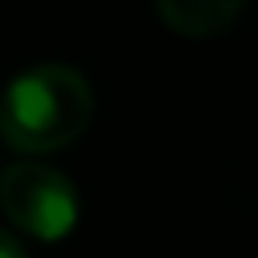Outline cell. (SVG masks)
Masks as SVG:
<instances>
[{
  "mask_svg": "<svg viewBox=\"0 0 258 258\" xmlns=\"http://www.w3.org/2000/svg\"><path fill=\"white\" fill-rule=\"evenodd\" d=\"M153 8H157L165 28L206 40V36L226 32L242 16L246 0H153Z\"/></svg>",
  "mask_w": 258,
  "mask_h": 258,
  "instance_id": "3",
  "label": "cell"
},
{
  "mask_svg": "<svg viewBox=\"0 0 258 258\" xmlns=\"http://www.w3.org/2000/svg\"><path fill=\"white\" fill-rule=\"evenodd\" d=\"M93 121V85L73 64H36L0 89V137L16 153H56Z\"/></svg>",
  "mask_w": 258,
  "mask_h": 258,
  "instance_id": "1",
  "label": "cell"
},
{
  "mask_svg": "<svg viewBox=\"0 0 258 258\" xmlns=\"http://www.w3.org/2000/svg\"><path fill=\"white\" fill-rule=\"evenodd\" d=\"M0 258H32V254H28V246H24L12 230L0 226Z\"/></svg>",
  "mask_w": 258,
  "mask_h": 258,
  "instance_id": "4",
  "label": "cell"
},
{
  "mask_svg": "<svg viewBox=\"0 0 258 258\" xmlns=\"http://www.w3.org/2000/svg\"><path fill=\"white\" fill-rule=\"evenodd\" d=\"M0 210L24 238L60 242L81 218V198L69 173L44 161H16L0 173Z\"/></svg>",
  "mask_w": 258,
  "mask_h": 258,
  "instance_id": "2",
  "label": "cell"
}]
</instances>
